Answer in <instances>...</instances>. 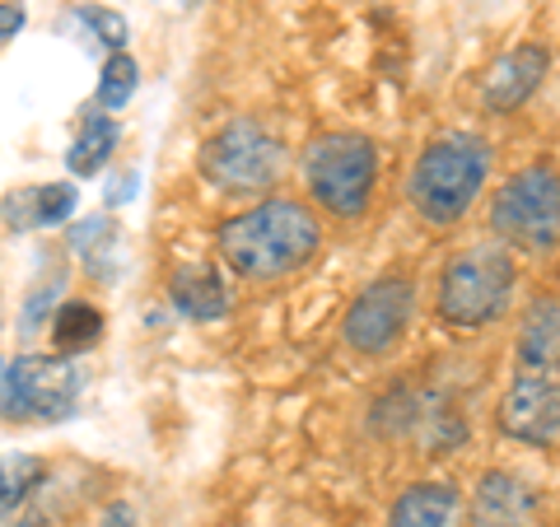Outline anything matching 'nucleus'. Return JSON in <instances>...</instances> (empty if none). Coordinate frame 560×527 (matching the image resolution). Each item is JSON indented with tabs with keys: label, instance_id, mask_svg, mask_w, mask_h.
Returning <instances> with one entry per match:
<instances>
[{
	"label": "nucleus",
	"instance_id": "nucleus-21",
	"mask_svg": "<svg viewBox=\"0 0 560 527\" xmlns=\"http://www.w3.org/2000/svg\"><path fill=\"white\" fill-rule=\"evenodd\" d=\"M57 290H61V271H57V276H47L43 285H33V294H28V308H24V327H28V331L47 318V308H51V304H57V298H51ZM51 313H57V308H51Z\"/></svg>",
	"mask_w": 560,
	"mask_h": 527
},
{
	"label": "nucleus",
	"instance_id": "nucleus-15",
	"mask_svg": "<svg viewBox=\"0 0 560 527\" xmlns=\"http://www.w3.org/2000/svg\"><path fill=\"white\" fill-rule=\"evenodd\" d=\"M113 150H117V121L108 113H90L80 136L70 140L66 164H70V173H80V178H94V173L113 160Z\"/></svg>",
	"mask_w": 560,
	"mask_h": 527
},
{
	"label": "nucleus",
	"instance_id": "nucleus-4",
	"mask_svg": "<svg viewBox=\"0 0 560 527\" xmlns=\"http://www.w3.org/2000/svg\"><path fill=\"white\" fill-rule=\"evenodd\" d=\"M304 183L308 197L318 201L327 215L355 220L370 210L374 183H378V150L370 136L360 131H327L304 154Z\"/></svg>",
	"mask_w": 560,
	"mask_h": 527
},
{
	"label": "nucleus",
	"instance_id": "nucleus-10",
	"mask_svg": "<svg viewBox=\"0 0 560 527\" xmlns=\"http://www.w3.org/2000/svg\"><path fill=\"white\" fill-rule=\"evenodd\" d=\"M541 75H547V47L523 43L514 51H504V57L490 66L486 90H481L486 113H514V108H523V103L537 94Z\"/></svg>",
	"mask_w": 560,
	"mask_h": 527
},
{
	"label": "nucleus",
	"instance_id": "nucleus-2",
	"mask_svg": "<svg viewBox=\"0 0 560 527\" xmlns=\"http://www.w3.org/2000/svg\"><path fill=\"white\" fill-rule=\"evenodd\" d=\"M323 248V224L304 201L267 197L220 230V257L243 280H285Z\"/></svg>",
	"mask_w": 560,
	"mask_h": 527
},
{
	"label": "nucleus",
	"instance_id": "nucleus-11",
	"mask_svg": "<svg viewBox=\"0 0 560 527\" xmlns=\"http://www.w3.org/2000/svg\"><path fill=\"white\" fill-rule=\"evenodd\" d=\"M471 527H537V495L514 471H486L471 490Z\"/></svg>",
	"mask_w": 560,
	"mask_h": 527
},
{
	"label": "nucleus",
	"instance_id": "nucleus-8",
	"mask_svg": "<svg viewBox=\"0 0 560 527\" xmlns=\"http://www.w3.org/2000/svg\"><path fill=\"white\" fill-rule=\"evenodd\" d=\"M84 393V374L66 355H24L0 374L5 420H66Z\"/></svg>",
	"mask_w": 560,
	"mask_h": 527
},
{
	"label": "nucleus",
	"instance_id": "nucleus-16",
	"mask_svg": "<svg viewBox=\"0 0 560 527\" xmlns=\"http://www.w3.org/2000/svg\"><path fill=\"white\" fill-rule=\"evenodd\" d=\"M103 337V313L94 304H84V298H70L51 313V346L61 350V355H75V350L94 346Z\"/></svg>",
	"mask_w": 560,
	"mask_h": 527
},
{
	"label": "nucleus",
	"instance_id": "nucleus-9",
	"mask_svg": "<svg viewBox=\"0 0 560 527\" xmlns=\"http://www.w3.org/2000/svg\"><path fill=\"white\" fill-rule=\"evenodd\" d=\"M411 308H416V285L407 276H383L374 285H364L346 313L350 350H360V355H388L411 323Z\"/></svg>",
	"mask_w": 560,
	"mask_h": 527
},
{
	"label": "nucleus",
	"instance_id": "nucleus-5",
	"mask_svg": "<svg viewBox=\"0 0 560 527\" xmlns=\"http://www.w3.org/2000/svg\"><path fill=\"white\" fill-rule=\"evenodd\" d=\"M490 230L504 248L547 257L560 243V173L551 164L518 168L490 201Z\"/></svg>",
	"mask_w": 560,
	"mask_h": 527
},
{
	"label": "nucleus",
	"instance_id": "nucleus-23",
	"mask_svg": "<svg viewBox=\"0 0 560 527\" xmlns=\"http://www.w3.org/2000/svg\"><path fill=\"white\" fill-rule=\"evenodd\" d=\"M98 527H136L131 504H127V500H113L108 508H103V523H98Z\"/></svg>",
	"mask_w": 560,
	"mask_h": 527
},
{
	"label": "nucleus",
	"instance_id": "nucleus-22",
	"mask_svg": "<svg viewBox=\"0 0 560 527\" xmlns=\"http://www.w3.org/2000/svg\"><path fill=\"white\" fill-rule=\"evenodd\" d=\"M28 24V10L24 0H0V47H5L10 38H20V28Z\"/></svg>",
	"mask_w": 560,
	"mask_h": 527
},
{
	"label": "nucleus",
	"instance_id": "nucleus-14",
	"mask_svg": "<svg viewBox=\"0 0 560 527\" xmlns=\"http://www.w3.org/2000/svg\"><path fill=\"white\" fill-rule=\"evenodd\" d=\"M70 210H75V187L43 183V187H24L20 197H10L5 220H10V230H47V224L70 220Z\"/></svg>",
	"mask_w": 560,
	"mask_h": 527
},
{
	"label": "nucleus",
	"instance_id": "nucleus-19",
	"mask_svg": "<svg viewBox=\"0 0 560 527\" xmlns=\"http://www.w3.org/2000/svg\"><path fill=\"white\" fill-rule=\"evenodd\" d=\"M75 248L90 261V271L113 276V257H117V224L113 220H84L75 230Z\"/></svg>",
	"mask_w": 560,
	"mask_h": 527
},
{
	"label": "nucleus",
	"instance_id": "nucleus-13",
	"mask_svg": "<svg viewBox=\"0 0 560 527\" xmlns=\"http://www.w3.org/2000/svg\"><path fill=\"white\" fill-rule=\"evenodd\" d=\"M463 495L444 481H416L393 500L388 527H453L458 523Z\"/></svg>",
	"mask_w": 560,
	"mask_h": 527
},
{
	"label": "nucleus",
	"instance_id": "nucleus-3",
	"mask_svg": "<svg viewBox=\"0 0 560 527\" xmlns=\"http://www.w3.org/2000/svg\"><path fill=\"white\" fill-rule=\"evenodd\" d=\"M490 173V150L477 136H444L434 145L420 150V160L411 164L407 178V197L416 206V215L434 224V230H448L458 224L471 201L481 197Z\"/></svg>",
	"mask_w": 560,
	"mask_h": 527
},
{
	"label": "nucleus",
	"instance_id": "nucleus-12",
	"mask_svg": "<svg viewBox=\"0 0 560 527\" xmlns=\"http://www.w3.org/2000/svg\"><path fill=\"white\" fill-rule=\"evenodd\" d=\"M168 298H173V308L187 313L191 323H215V318H224V313H230V290H224L220 271L206 267V261L173 271Z\"/></svg>",
	"mask_w": 560,
	"mask_h": 527
},
{
	"label": "nucleus",
	"instance_id": "nucleus-26",
	"mask_svg": "<svg viewBox=\"0 0 560 527\" xmlns=\"http://www.w3.org/2000/svg\"><path fill=\"white\" fill-rule=\"evenodd\" d=\"M20 527H28V523H20Z\"/></svg>",
	"mask_w": 560,
	"mask_h": 527
},
{
	"label": "nucleus",
	"instance_id": "nucleus-25",
	"mask_svg": "<svg viewBox=\"0 0 560 527\" xmlns=\"http://www.w3.org/2000/svg\"><path fill=\"white\" fill-rule=\"evenodd\" d=\"M0 374H5V364H0Z\"/></svg>",
	"mask_w": 560,
	"mask_h": 527
},
{
	"label": "nucleus",
	"instance_id": "nucleus-20",
	"mask_svg": "<svg viewBox=\"0 0 560 527\" xmlns=\"http://www.w3.org/2000/svg\"><path fill=\"white\" fill-rule=\"evenodd\" d=\"M75 20H80L84 28H90L103 47H113V51L127 47V20H121L117 10H103V5H80V10H75Z\"/></svg>",
	"mask_w": 560,
	"mask_h": 527
},
{
	"label": "nucleus",
	"instance_id": "nucleus-24",
	"mask_svg": "<svg viewBox=\"0 0 560 527\" xmlns=\"http://www.w3.org/2000/svg\"><path fill=\"white\" fill-rule=\"evenodd\" d=\"M127 197H136V178H131V173H121V178L113 183V197L108 201L117 206V201H127Z\"/></svg>",
	"mask_w": 560,
	"mask_h": 527
},
{
	"label": "nucleus",
	"instance_id": "nucleus-18",
	"mask_svg": "<svg viewBox=\"0 0 560 527\" xmlns=\"http://www.w3.org/2000/svg\"><path fill=\"white\" fill-rule=\"evenodd\" d=\"M136 80H140V66L136 57H127V51H113L108 61H103V75H98V108H127L131 94H136Z\"/></svg>",
	"mask_w": 560,
	"mask_h": 527
},
{
	"label": "nucleus",
	"instance_id": "nucleus-7",
	"mask_svg": "<svg viewBox=\"0 0 560 527\" xmlns=\"http://www.w3.org/2000/svg\"><path fill=\"white\" fill-rule=\"evenodd\" d=\"M514 257L500 243H477L458 253L440 276V318L448 327H486L495 323L514 294Z\"/></svg>",
	"mask_w": 560,
	"mask_h": 527
},
{
	"label": "nucleus",
	"instance_id": "nucleus-17",
	"mask_svg": "<svg viewBox=\"0 0 560 527\" xmlns=\"http://www.w3.org/2000/svg\"><path fill=\"white\" fill-rule=\"evenodd\" d=\"M43 485V462L38 458H20V453H14V458H0V514H14V508H20L33 490Z\"/></svg>",
	"mask_w": 560,
	"mask_h": 527
},
{
	"label": "nucleus",
	"instance_id": "nucleus-1",
	"mask_svg": "<svg viewBox=\"0 0 560 527\" xmlns=\"http://www.w3.org/2000/svg\"><path fill=\"white\" fill-rule=\"evenodd\" d=\"M500 430L518 444H551L560 434V298L537 294L523 308L514 374L500 397Z\"/></svg>",
	"mask_w": 560,
	"mask_h": 527
},
{
	"label": "nucleus",
	"instance_id": "nucleus-6",
	"mask_svg": "<svg viewBox=\"0 0 560 527\" xmlns=\"http://www.w3.org/2000/svg\"><path fill=\"white\" fill-rule=\"evenodd\" d=\"M285 173V145L257 117H234L201 145V178L224 197H261Z\"/></svg>",
	"mask_w": 560,
	"mask_h": 527
}]
</instances>
